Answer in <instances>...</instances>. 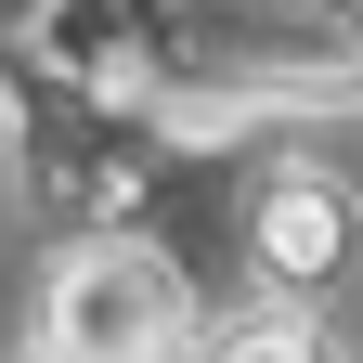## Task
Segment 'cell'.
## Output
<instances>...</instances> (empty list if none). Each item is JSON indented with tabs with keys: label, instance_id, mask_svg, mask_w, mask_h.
Segmentation results:
<instances>
[{
	"label": "cell",
	"instance_id": "obj_5",
	"mask_svg": "<svg viewBox=\"0 0 363 363\" xmlns=\"http://www.w3.org/2000/svg\"><path fill=\"white\" fill-rule=\"evenodd\" d=\"M39 363H52V350H39Z\"/></svg>",
	"mask_w": 363,
	"mask_h": 363
},
{
	"label": "cell",
	"instance_id": "obj_3",
	"mask_svg": "<svg viewBox=\"0 0 363 363\" xmlns=\"http://www.w3.org/2000/svg\"><path fill=\"white\" fill-rule=\"evenodd\" d=\"M350 247H363L350 182H325V169H247L234 182V259L259 272V286L311 298L325 272H350Z\"/></svg>",
	"mask_w": 363,
	"mask_h": 363
},
{
	"label": "cell",
	"instance_id": "obj_2",
	"mask_svg": "<svg viewBox=\"0 0 363 363\" xmlns=\"http://www.w3.org/2000/svg\"><path fill=\"white\" fill-rule=\"evenodd\" d=\"M39 350L52 363H182L195 350V272L156 234H78L39 286Z\"/></svg>",
	"mask_w": 363,
	"mask_h": 363
},
{
	"label": "cell",
	"instance_id": "obj_1",
	"mask_svg": "<svg viewBox=\"0 0 363 363\" xmlns=\"http://www.w3.org/2000/svg\"><path fill=\"white\" fill-rule=\"evenodd\" d=\"M65 65L143 104L272 117V104H363V0H65Z\"/></svg>",
	"mask_w": 363,
	"mask_h": 363
},
{
	"label": "cell",
	"instance_id": "obj_4",
	"mask_svg": "<svg viewBox=\"0 0 363 363\" xmlns=\"http://www.w3.org/2000/svg\"><path fill=\"white\" fill-rule=\"evenodd\" d=\"M195 363H337L325 337L298 325V311H234V325H208V350Z\"/></svg>",
	"mask_w": 363,
	"mask_h": 363
}]
</instances>
